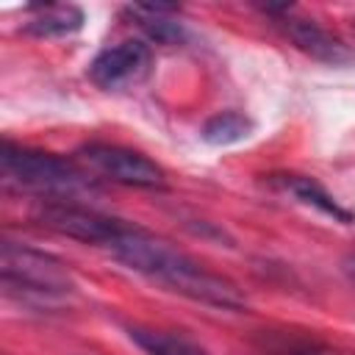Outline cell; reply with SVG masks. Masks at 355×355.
I'll return each instance as SVG.
<instances>
[{
	"mask_svg": "<svg viewBox=\"0 0 355 355\" xmlns=\"http://www.w3.org/2000/svg\"><path fill=\"white\" fill-rule=\"evenodd\" d=\"M105 250L128 269H133L150 280H158L161 286L183 294V297H191L197 302H208V305L227 308V311H239L247 305V300L236 283H230L222 275L208 272L191 255H186L183 250L172 247L169 241H164L141 227L125 225L119 230V236Z\"/></svg>",
	"mask_w": 355,
	"mask_h": 355,
	"instance_id": "1",
	"label": "cell"
},
{
	"mask_svg": "<svg viewBox=\"0 0 355 355\" xmlns=\"http://www.w3.org/2000/svg\"><path fill=\"white\" fill-rule=\"evenodd\" d=\"M0 169L11 186L42 194V197L67 200V197H75V194L92 189L89 178L75 164H69L53 153L17 147L11 141H3V147H0Z\"/></svg>",
	"mask_w": 355,
	"mask_h": 355,
	"instance_id": "2",
	"label": "cell"
},
{
	"mask_svg": "<svg viewBox=\"0 0 355 355\" xmlns=\"http://www.w3.org/2000/svg\"><path fill=\"white\" fill-rule=\"evenodd\" d=\"M0 272H3V286L8 291H19V297L28 300L36 297L42 302H50L67 297L75 288L72 275L58 258L14 241H3L0 247Z\"/></svg>",
	"mask_w": 355,
	"mask_h": 355,
	"instance_id": "3",
	"label": "cell"
},
{
	"mask_svg": "<svg viewBox=\"0 0 355 355\" xmlns=\"http://www.w3.org/2000/svg\"><path fill=\"white\" fill-rule=\"evenodd\" d=\"M78 155L89 164V169H94L97 175L114 180V183H125V186H139V189H161L164 180V169L150 161L147 155L119 147V144H86L78 150Z\"/></svg>",
	"mask_w": 355,
	"mask_h": 355,
	"instance_id": "4",
	"label": "cell"
},
{
	"mask_svg": "<svg viewBox=\"0 0 355 355\" xmlns=\"http://www.w3.org/2000/svg\"><path fill=\"white\" fill-rule=\"evenodd\" d=\"M36 219L44 227H50V230H55L61 236L78 239L83 244H97V247H108L119 236V230L125 227L122 219L105 216V214L83 208V205H72L67 200L44 202L36 211Z\"/></svg>",
	"mask_w": 355,
	"mask_h": 355,
	"instance_id": "5",
	"label": "cell"
},
{
	"mask_svg": "<svg viewBox=\"0 0 355 355\" xmlns=\"http://www.w3.org/2000/svg\"><path fill=\"white\" fill-rule=\"evenodd\" d=\"M150 67H153L150 44H144L141 39H125L97 53V58L89 64V78L105 92H119L141 83L150 75Z\"/></svg>",
	"mask_w": 355,
	"mask_h": 355,
	"instance_id": "6",
	"label": "cell"
},
{
	"mask_svg": "<svg viewBox=\"0 0 355 355\" xmlns=\"http://www.w3.org/2000/svg\"><path fill=\"white\" fill-rule=\"evenodd\" d=\"M291 11H286L280 17V28L283 33L308 55H313L316 61H324V64H347L349 61V50L333 36L327 33L324 28H319L313 19H302V17H288Z\"/></svg>",
	"mask_w": 355,
	"mask_h": 355,
	"instance_id": "7",
	"label": "cell"
},
{
	"mask_svg": "<svg viewBox=\"0 0 355 355\" xmlns=\"http://www.w3.org/2000/svg\"><path fill=\"white\" fill-rule=\"evenodd\" d=\"M31 11H33V17L28 19L25 31L33 33V36H39V39L69 36V33L80 31V25H83V11L78 6L47 3V6H33Z\"/></svg>",
	"mask_w": 355,
	"mask_h": 355,
	"instance_id": "8",
	"label": "cell"
},
{
	"mask_svg": "<svg viewBox=\"0 0 355 355\" xmlns=\"http://www.w3.org/2000/svg\"><path fill=\"white\" fill-rule=\"evenodd\" d=\"M280 186H283L286 191H291L300 202L319 208L322 214L333 216L336 222H344V225L355 222L352 211H347L344 205H338V202H336V197H333V194H327V191H324L313 178H302V175H283V178H280Z\"/></svg>",
	"mask_w": 355,
	"mask_h": 355,
	"instance_id": "9",
	"label": "cell"
},
{
	"mask_svg": "<svg viewBox=\"0 0 355 355\" xmlns=\"http://www.w3.org/2000/svg\"><path fill=\"white\" fill-rule=\"evenodd\" d=\"M128 336L144 355H208L194 341L153 327H128Z\"/></svg>",
	"mask_w": 355,
	"mask_h": 355,
	"instance_id": "10",
	"label": "cell"
},
{
	"mask_svg": "<svg viewBox=\"0 0 355 355\" xmlns=\"http://www.w3.org/2000/svg\"><path fill=\"white\" fill-rule=\"evenodd\" d=\"M172 11L175 6H133L130 8V14L144 28V33L158 44H178L183 39V25L166 17Z\"/></svg>",
	"mask_w": 355,
	"mask_h": 355,
	"instance_id": "11",
	"label": "cell"
},
{
	"mask_svg": "<svg viewBox=\"0 0 355 355\" xmlns=\"http://www.w3.org/2000/svg\"><path fill=\"white\" fill-rule=\"evenodd\" d=\"M250 130H252V122L244 114H239V111H222V114L211 116L202 125L200 136H202V141H208L214 147H225V144H236V141L247 139Z\"/></svg>",
	"mask_w": 355,
	"mask_h": 355,
	"instance_id": "12",
	"label": "cell"
},
{
	"mask_svg": "<svg viewBox=\"0 0 355 355\" xmlns=\"http://www.w3.org/2000/svg\"><path fill=\"white\" fill-rule=\"evenodd\" d=\"M286 355H338V352H333L327 347H319V344H297Z\"/></svg>",
	"mask_w": 355,
	"mask_h": 355,
	"instance_id": "13",
	"label": "cell"
},
{
	"mask_svg": "<svg viewBox=\"0 0 355 355\" xmlns=\"http://www.w3.org/2000/svg\"><path fill=\"white\" fill-rule=\"evenodd\" d=\"M341 266H344V272H347V277L355 283V255H347L344 261H341Z\"/></svg>",
	"mask_w": 355,
	"mask_h": 355,
	"instance_id": "14",
	"label": "cell"
}]
</instances>
